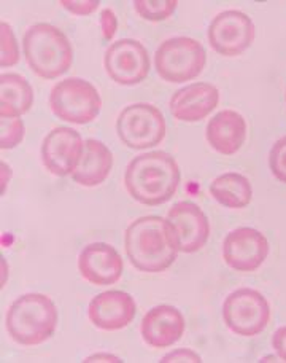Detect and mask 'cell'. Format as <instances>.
Instances as JSON below:
<instances>
[{
  "label": "cell",
  "mask_w": 286,
  "mask_h": 363,
  "mask_svg": "<svg viewBox=\"0 0 286 363\" xmlns=\"http://www.w3.org/2000/svg\"><path fill=\"white\" fill-rule=\"evenodd\" d=\"M125 247L132 267L151 274L171 268L180 252L173 225L159 216L134 220L126 230Z\"/></svg>",
  "instance_id": "obj_1"
},
{
  "label": "cell",
  "mask_w": 286,
  "mask_h": 363,
  "mask_svg": "<svg viewBox=\"0 0 286 363\" xmlns=\"http://www.w3.org/2000/svg\"><path fill=\"white\" fill-rule=\"evenodd\" d=\"M180 184V167L167 152H149L135 157L126 167L125 185L131 196L145 206L171 201Z\"/></svg>",
  "instance_id": "obj_2"
},
{
  "label": "cell",
  "mask_w": 286,
  "mask_h": 363,
  "mask_svg": "<svg viewBox=\"0 0 286 363\" xmlns=\"http://www.w3.org/2000/svg\"><path fill=\"white\" fill-rule=\"evenodd\" d=\"M57 320V308L48 295L25 294L10 304L5 327L18 345L38 346L55 335Z\"/></svg>",
  "instance_id": "obj_3"
},
{
  "label": "cell",
  "mask_w": 286,
  "mask_h": 363,
  "mask_svg": "<svg viewBox=\"0 0 286 363\" xmlns=\"http://www.w3.org/2000/svg\"><path fill=\"white\" fill-rule=\"evenodd\" d=\"M23 51L29 67L45 80L64 75L74 62V48L67 35L48 23L34 24L25 30Z\"/></svg>",
  "instance_id": "obj_4"
},
{
  "label": "cell",
  "mask_w": 286,
  "mask_h": 363,
  "mask_svg": "<svg viewBox=\"0 0 286 363\" xmlns=\"http://www.w3.org/2000/svg\"><path fill=\"white\" fill-rule=\"evenodd\" d=\"M207 62L205 50L191 37L167 38L154 55L156 72L162 80L185 83L202 74Z\"/></svg>",
  "instance_id": "obj_5"
},
{
  "label": "cell",
  "mask_w": 286,
  "mask_h": 363,
  "mask_svg": "<svg viewBox=\"0 0 286 363\" xmlns=\"http://www.w3.org/2000/svg\"><path fill=\"white\" fill-rule=\"evenodd\" d=\"M50 107L57 118L74 125H88L99 116L102 97L93 83L74 77L51 89Z\"/></svg>",
  "instance_id": "obj_6"
},
{
  "label": "cell",
  "mask_w": 286,
  "mask_h": 363,
  "mask_svg": "<svg viewBox=\"0 0 286 363\" xmlns=\"http://www.w3.org/2000/svg\"><path fill=\"white\" fill-rule=\"evenodd\" d=\"M116 133L126 147L134 150H147L164 140V115L151 104H132L120 113L116 121Z\"/></svg>",
  "instance_id": "obj_7"
},
{
  "label": "cell",
  "mask_w": 286,
  "mask_h": 363,
  "mask_svg": "<svg viewBox=\"0 0 286 363\" xmlns=\"http://www.w3.org/2000/svg\"><path fill=\"white\" fill-rule=\"evenodd\" d=\"M226 325L236 335L256 336L268 327L270 306L265 296L255 289H239L223 304Z\"/></svg>",
  "instance_id": "obj_8"
},
{
  "label": "cell",
  "mask_w": 286,
  "mask_h": 363,
  "mask_svg": "<svg viewBox=\"0 0 286 363\" xmlns=\"http://www.w3.org/2000/svg\"><path fill=\"white\" fill-rule=\"evenodd\" d=\"M255 34V24L248 15L239 10H226L213 18L207 37L218 55L234 57L251 47Z\"/></svg>",
  "instance_id": "obj_9"
},
{
  "label": "cell",
  "mask_w": 286,
  "mask_h": 363,
  "mask_svg": "<svg viewBox=\"0 0 286 363\" xmlns=\"http://www.w3.org/2000/svg\"><path fill=\"white\" fill-rule=\"evenodd\" d=\"M103 67L110 79L118 85H139L149 74L148 51L139 40L121 38L110 45L103 57Z\"/></svg>",
  "instance_id": "obj_10"
},
{
  "label": "cell",
  "mask_w": 286,
  "mask_h": 363,
  "mask_svg": "<svg viewBox=\"0 0 286 363\" xmlns=\"http://www.w3.org/2000/svg\"><path fill=\"white\" fill-rule=\"evenodd\" d=\"M269 241L261 231L242 226L231 231L223 242V258L234 271L253 272L269 255Z\"/></svg>",
  "instance_id": "obj_11"
},
{
  "label": "cell",
  "mask_w": 286,
  "mask_h": 363,
  "mask_svg": "<svg viewBox=\"0 0 286 363\" xmlns=\"http://www.w3.org/2000/svg\"><path fill=\"white\" fill-rule=\"evenodd\" d=\"M83 150L84 142L80 133L67 126H57L43 140L42 161L53 176H72L80 163Z\"/></svg>",
  "instance_id": "obj_12"
},
{
  "label": "cell",
  "mask_w": 286,
  "mask_h": 363,
  "mask_svg": "<svg viewBox=\"0 0 286 363\" xmlns=\"http://www.w3.org/2000/svg\"><path fill=\"white\" fill-rule=\"evenodd\" d=\"M183 254H194L204 247L210 236V223L204 211L191 201H180L167 213Z\"/></svg>",
  "instance_id": "obj_13"
},
{
  "label": "cell",
  "mask_w": 286,
  "mask_h": 363,
  "mask_svg": "<svg viewBox=\"0 0 286 363\" xmlns=\"http://www.w3.org/2000/svg\"><path fill=\"white\" fill-rule=\"evenodd\" d=\"M137 304L134 298L121 290H108L93 298L88 308L91 322L97 328L116 332L134 320Z\"/></svg>",
  "instance_id": "obj_14"
},
{
  "label": "cell",
  "mask_w": 286,
  "mask_h": 363,
  "mask_svg": "<svg viewBox=\"0 0 286 363\" xmlns=\"http://www.w3.org/2000/svg\"><path fill=\"white\" fill-rule=\"evenodd\" d=\"M122 258L113 245L93 242L81 250L78 258V269L89 284L113 285L121 279Z\"/></svg>",
  "instance_id": "obj_15"
},
{
  "label": "cell",
  "mask_w": 286,
  "mask_h": 363,
  "mask_svg": "<svg viewBox=\"0 0 286 363\" xmlns=\"http://www.w3.org/2000/svg\"><path fill=\"white\" fill-rule=\"evenodd\" d=\"M186 322L180 311L171 304L149 309L142 320V338L151 347H171L185 335Z\"/></svg>",
  "instance_id": "obj_16"
},
{
  "label": "cell",
  "mask_w": 286,
  "mask_h": 363,
  "mask_svg": "<svg viewBox=\"0 0 286 363\" xmlns=\"http://www.w3.org/2000/svg\"><path fill=\"white\" fill-rule=\"evenodd\" d=\"M219 102V91L212 83L199 82L175 91L171 99V113L180 121H200L209 116Z\"/></svg>",
  "instance_id": "obj_17"
},
{
  "label": "cell",
  "mask_w": 286,
  "mask_h": 363,
  "mask_svg": "<svg viewBox=\"0 0 286 363\" xmlns=\"http://www.w3.org/2000/svg\"><path fill=\"white\" fill-rule=\"evenodd\" d=\"M210 147L224 157L236 155L246 140V121L239 112L221 110L207 125Z\"/></svg>",
  "instance_id": "obj_18"
},
{
  "label": "cell",
  "mask_w": 286,
  "mask_h": 363,
  "mask_svg": "<svg viewBox=\"0 0 286 363\" xmlns=\"http://www.w3.org/2000/svg\"><path fill=\"white\" fill-rule=\"evenodd\" d=\"M113 155L105 144L96 139L84 140V150L75 172L72 174L78 185L97 186L105 182L112 172Z\"/></svg>",
  "instance_id": "obj_19"
},
{
  "label": "cell",
  "mask_w": 286,
  "mask_h": 363,
  "mask_svg": "<svg viewBox=\"0 0 286 363\" xmlns=\"http://www.w3.org/2000/svg\"><path fill=\"white\" fill-rule=\"evenodd\" d=\"M34 104V89L19 74L0 75V116L21 118Z\"/></svg>",
  "instance_id": "obj_20"
},
{
  "label": "cell",
  "mask_w": 286,
  "mask_h": 363,
  "mask_svg": "<svg viewBox=\"0 0 286 363\" xmlns=\"http://www.w3.org/2000/svg\"><path fill=\"white\" fill-rule=\"evenodd\" d=\"M210 193L221 206L229 207V209H244L251 203L253 198L250 180L237 172L218 176L212 182Z\"/></svg>",
  "instance_id": "obj_21"
},
{
  "label": "cell",
  "mask_w": 286,
  "mask_h": 363,
  "mask_svg": "<svg viewBox=\"0 0 286 363\" xmlns=\"http://www.w3.org/2000/svg\"><path fill=\"white\" fill-rule=\"evenodd\" d=\"M177 0H135L134 9L147 21H164L177 10Z\"/></svg>",
  "instance_id": "obj_22"
},
{
  "label": "cell",
  "mask_w": 286,
  "mask_h": 363,
  "mask_svg": "<svg viewBox=\"0 0 286 363\" xmlns=\"http://www.w3.org/2000/svg\"><path fill=\"white\" fill-rule=\"evenodd\" d=\"M19 62V47L10 24H0V66L13 67Z\"/></svg>",
  "instance_id": "obj_23"
},
{
  "label": "cell",
  "mask_w": 286,
  "mask_h": 363,
  "mask_svg": "<svg viewBox=\"0 0 286 363\" xmlns=\"http://www.w3.org/2000/svg\"><path fill=\"white\" fill-rule=\"evenodd\" d=\"M24 123L21 118H4L0 116V148L10 150L21 144L24 139Z\"/></svg>",
  "instance_id": "obj_24"
},
{
  "label": "cell",
  "mask_w": 286,
  "mask_h": 363,
  "mask_svg": "<svg viewBox=\"0 0 286 363\" xmlns=\"http://www.w3.org/2000/svg\"><path fill=\"white\" fill-rule=\"evenodd\" d=\"M269 166L274 177L280 180L282 184H286V135L278 139L274 147L270 148Z\"/></svg>",
  "instance_id": "obj_25"
},
{
  "label": "cell",
  "mask_w": 286,
  "mask_h": 363,
  "mask_svg": "<svg viewBox=\"0 0 286 363\" xmlns=\"http://www.w3.org/2000/svg\"><path fill=\"white\" fill-rule=\"evenodd\" d=\"M64 9L76 16H89L99 9V0H59Z\"/></svg>",
  "instance_id": "obj_26"
},
{
  "label": "cell",
  "mask_w": 286,
  "mask_h": 363,
  "mask_svg": "<svg viewBox=\"0 0 286 363\" xmlns=\"http://www.w3.org/2000/svg\"><path fill=\"white\" fill-rule=\"evenodd\" d=\"M101 28L102 35L107 42L113 40V37L118 30V18H116L115 11L112 9H103L101 13Z\"/></svg>",
  "instance_id": "obj_27"
},
{
  "label": "cell",
  "mask_w": 286,
  "mask_h": 363,
  "mask_svg": "<svg viewBox=\"0 0 286 363\" xmlns=\"http://www.w3.org/2000/svg\"><path fill=\"white\" fill-rule=\"evenodd\" d=\"M178 362H191V363H200L202 359L191 349H178V351L171 352L161 359V363H178Z\"/></svg>",
  "instance_id": "obj_28"
},
{
  "label": "cell",
  "mask_w": 286,
  "mask_h": 363,
  "mask_svg": "<svg viewBox=\"0 0 286 363\" xmlns=\"http://www.w3.org/2000/svg\"><path fill=\"white\" fill-rule=\"evenodd\" d=\"M272 347L275 349L278 357L286 362V327H280L272 336Z\"/></svg>",
  "instance_id": "obj_29"
},
{
  "label": "cell",
  "mask_w": 286,
  "mask_h": 363,
  "mask_svg": "<svg viewBox=\"0 0 286 363\" xmlns=\"http://www.w3.org/2000/svg\"><path fill=\"white\" fill-rule=\"evenodd\" d=\"M83 362H122L120 360V357H116V355H112V354H94V355H89V357L86 360Z\"/></svg>",
  "instance_id": "obj_30"
}]
</instances>
